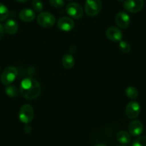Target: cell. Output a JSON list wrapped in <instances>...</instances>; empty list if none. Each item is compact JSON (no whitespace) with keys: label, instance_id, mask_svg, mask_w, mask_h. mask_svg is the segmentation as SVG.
<instances>
[{"label":"cell","instance_id":"277c9868","mask_svg":"<svg viewBox=\"0 0 146 146\" xmlns=\"http://www.w3.org/2000/svg\"><path fill=\"white\" fill-rule=\"evenodd\" d=\"M19 118L22 123L28 124L32 121L34 118L33 108L29 104H26L22 106L19 110Z\"/></svg>","mask_w":146,"mask_h":146},{"label":"cell","instance_id":"484cf974","mask_svg":"<svg viewBox=\"0 0 146 146\" xmlns=\"http://www.w3.org/2000/svg\"><path fill=\"white\" fill-rule=\"evenodd\" d=\"M95 146H106L105 145H103V144H98V145H96Z\"/></svg>","mask_w":146,"mask_h":146},{"label":"cell","instance_id":"8fae6325","mask_svg":"<svg viewBox=\"0 0 146 146\" xmlns=\"http://www.w3.org/2000/svg\"><path fill=\"white\" fill-rule=\"evenodd\" d=\"M57 27L62 31L68 32L72 30L74 27V22L72 19L67 17L60 18L57 22Z\"/></svg>","mask_w":146,"mask_h":146},{"label":"cell","instance_id":"603a6c76","mask_svg":"<svg viewBox=\"0 0 146 146\" xmlns=\"http://www.w3.org/2000/svg\"><path fill=\"white\" fill-rule=\"evenodd\" d=\"M133 146H146V136H141L136 139Z\"/></svg>","mask_w":146,"mask_h":146},{"label":"cell","instance_id":"7a4b0ae2","mask_svg":"<svg viewBox=\"0 0 146 146\" xmlns=\"http://www.w3.org/2000/svg\"><path fill=\"white\" fill-rule=\"evenodd\" d=\"M17 74L18 71L16 67H13V66L7 67L2 72L1 77H0V80L3 85H9L16 79Z\"/></svg>","mask_w":146,"mask_h":146},{"label":"cell","instance_id":"ba28073f","mask_svg":"<svg viewBox=\"0 0 146 146\" xmlns=\"http://www.w3.org/2000/svg\"><path fill=\"white\" fill-rule=\"evenodd\" d=\"M140 112V105L137 102H130L125 108V114L130 119L136 118L139 115Z\"/></svg>","mask_w":146,"mask_h":146},{"label":"cell","instance_id":"8992f818","mask_svg":"<svg viewBox=\"0 0 146 146\" xmlns=\"http://www.w3.org/2000/svg\"><path fill=\"white\" fill-rule=\"evenodd\" d=\"M143 0H125L123 7L125 9L131 13H137L143 7Z\"/></svg>","mask_w":146,"mask_h":146},{"label":"cell","instance_id":"e0dca14e","mask_svg":"<svg viewBox=\"0 0 146 146\" xmlns=\"http://www.w3.org/2000/svg\"><path fill=\"white\" fill-rule=\"evenodd\" d=\"M19 90L15 85H7L5 89V92L10 98H15L19 95Z\"/></svg>","mask_w":146,"mask_h":146},{"label":"cell","instance_id":"5b68a950","mask_svg":"<svg viewBox=\"0 0 146 146\" xmlns=\"http://www.w3.org/2000/svg\"><path fill=\"white\" fill-rule=\"evenodd\" d=\"M37 23L44 28H50L55 23V17L52 14L47 12H41L37 17Z\"/></svg>","mask_w":146,"mask_h":146},{"label":"cell","instance_id":"cb8c5ba5","mask_svg":"<svg viewBox=\"0 0 146 146\" xmlns=\"http://www.w3.org/2000/svg\"><path fill=\"white\" fill-rule=\"evenodd\" d=\"M4 32H5V29H4V27H2V25L0 24V40H2V38L3 37Z\"/></svg>","mask_w":146,"mask_h":146},{"label":"cell","instance_id":"4316f807","mask_svg":"<svg viewBox=\"0 0 146 146\" xmlns=\"http://www.w3.org/2000/svg\"><path fill=\"white\" fill-rule=\"evenodd\" d=\"M117 1H118V2H124L125 0H117Z\"/></svg>","mask_w":146,"mask_h":146},{"label":"cell","instance_id":"ffe728a7","mask_svg":"<svg viewBox=\"0 0 146 146\" xmlns=\"http://www.w3.org/2000/svg\"><path fill=\"white\" fill-rule=\"evenodd\" d=\"M32 6L36 12H41L43 9V3L41 0H32Z\"/></svg>","mask_w":146,"mask_h":146},{"label":"cell","instance_id":"6da1fadb","mask_svg":"<svg viewBox=\"0 0 146 146\" xmlns=\"http://www.w3.org/2000/svg\"><path fill=\"white\" fill-rule=\"evenodd\" d=\"M19 92L26 99H36L41 93V86L40 83L34 78H25L21 82Z\"/></svg>","mask_w":146,"mask_h":146},{"label":"cell","instance_id":"ac0fdd59","mask_svg":"<svg viewBox=\"0 0 146 146\" xmlns=\"http://www.w3.org/2000/svg\"><path fill=\"white\" fill-rule=\"evenodd\" d=\"M125 94L128 98H130V99H132V100H135L137 98L138 92H137V89H136L135 88L130 86L126 89Z\"/></svg>","mask_w":146,"mask_h":146},{"label":"cell","instance_id":"7c38bea8","mask_svg":"<svg viewBox=\"0 0 146 146\" xmlns=\"http://www.w3.org/2000/svg\"><path fill=\"white\" fill-rule=\"evenodd\" d=\"M127 129H128L129 133L132 135L138 136L143 133V125L138 120H133V121L130 122Z\"/></svg>","mask_w":146,"mask_h":146},{"label":"cell","instance_id":"9a60e30c","mask_svg":"<svg viewBox=\"0 0 146 146\" xmlns=\"http://www.w3.org/2000/svg\"><path fill=\"white\" fill-rule=\"evenodd\" d=\"M62 64L65 69L72 68L74 64H75L74 57L70 54H64L62 57Z\"/></svg>","mask_w":146,"mask_h":146},{"label":"cell","instance_id":"3957f363","mask_svg":"<svg viewBox=\"0 0 146 146\" xmlns=\"http://www.w3.org/2000/svg\"><path fill=\"white\" fill-rule=\"evenodd\" d=\"M102 9V2L100 0H86L85 11L90 17H95L100 13Z\"/></svg>","mask_w":146,"mask_h":146},{"label":"cell","instance_id":"5bb4252c","mask_svg":"<svg viewBox=\"0 0 146 146\" xmlns=\"http://www.w3.org/2000/svg\"><path fill=\"white\" fill-rule=\"evenodd\" d=\"M4 29L9 35H15L17 32L18 25L14 19H9L5 22Z\"/></svg>","mask_w":146,"mask_h":146},{"label":"cell","instance_id":"4fadbf2b","mask_svg":"<svg viewBox=\"0 0 146 146\" xmlns=\"http://www.w3.org/2000/svg\"><path fill=\"white\" fill-rule=\"evenodd\" d=\"M19 18L25 22H30L35 18V13L32 9H24L19 12Z\"/></svg>","mask_w":146,"mask_h":146},{"label":"cell","instance_id":"7402d4cb","mask_svg":"<svg viewBox=\"0 0 146 146\" xmlns=\"http://www.w3.org/2000/svg\"><path fill=\"white\" fill-rule=\"evenodd\" d=\"M50 4L53 7L60 9L64 6V0H50Z\"/></svg>","mask_w":146,"mask_h":146},{"label":"cell","instance_id":"30bf717a","mask_svg":"<svg viewBox=\"0 0 146 146\" xmlns=\"http://www.w3.org/2000/svg\"><path fill=\"white\" fill-rule=\"evenodd\" d=\"M115 22L119 27L125 29L130 25V18L126 12H118L115 17Z\"/></svg>","mask_w":146,"mask_h":146},{"label":"cell","instance_id":"d4e9b609","mask_svg":"<svg viewBox=\"0 0 146 146\" xmlns=\"http://www.w3.org/2000/svg\"><path fill=\"white\" fill-rule=\"evenodd\" d=\"M16 1L18 2H22V3H24V2H27V1H29V0H16Z\"/></svg>","mask_w":146,"mask_h":146},{"label":"cell","instance_id":"83f0119b","mask_svg":"<svg viewBox=\"0 0 146 146\" xmlns=\"http://www.w3.org/2000/svg\"><path fill=\"white\" fill-rule=\"evenodd\" d=\"M69 1H72V0H69Z\"/></svg>","mask_w":146,"mask_h":146},{"label":"cell","instance_id":"2e32d148","mask_svg":"<svg viewBox=\"0 0 146 146\" xmlns=\"http://www.w3.org/2000/svg\"><path fill=\"white\" fill-rule=\"evenodd\" d=\"M117 140L119 143H122V144H127L130 142V135L126 131H120L117 133Z\"/></svg>","mask_w":146,"mask_h":146},{"label":"cell","instance_id":"52a82bcc","mask_svg":"<svg viewBox=\"0 0 146 146\" xmlns=\"http://www.w3.org/2000/svg\"><path fill=\"white\" fill-rule=\"evenodd\" d=\"M66 11L69 16L74 19H80L83 15V9L78 3L72 2L70 3L66 7Z\"/></svg>","mask_w":146,"mask_h":146},{"label":"cell","instance_id":"d6986e66","mask_svg":"<svg viewBox=\"0 0 146 146\" xmlns=\"http://www.w3.org/2000/svg\"><path fill=\"white\" fill-rule=\"evenodd\" d=\"M9 12L5 5L0 3V22L5 21L9 17Z\"/></svg>","mask_w":146,"mask_h":146},{"label":"cell","instance_id":"44dd1931","mask_svg":"<svg viewBox=\"0 0 146 146\" xmlns=\"http://www.w3.org/2000/svg\"><path fill=\"white\" fill-rule=\"evenodd\" d=\"M119 47H120V50L124 53L130 52V49H131L130 44L125 41H120V44H119Z\"/></svg>","mask_w":146,"mask_h":146},{"label":"cell","instance_id":"9c48e42d","mask_svg":"<svg viewBox=\"0 0 146 146\" xmlns=\"http://www.w3.org/2000/svg\"><path fill=\"white\" fill-rule=\"evenodd\" d=\"M106 36L113 42L121 41L123 38V34L120 29L115 27H110L106 30Z\"/></svg>","mask_w":146,"mask_h":146}]
</instances>
